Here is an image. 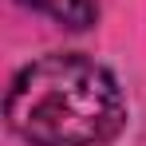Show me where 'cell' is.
I'll return each mask as SVG.
<instances>
[{"label":"cell","instance_id":"obj_1","mask_svg":"<svg viewBox=\"0 0 146 146\" xmlns=\"http://www.w3.org/2000/svg\"><path fill=\"white\" fill-rule=\"evenodd\" d=\"M122 119V87L83 55H44L8 87V122L32 146H95L119 134Z\"/></svg>","mask_w":146,"mask_h":146},{"label":"cell","instance_id":"obj_2","mask_svg":"<svg viewBox=\"0 0 146 146\" xmlns=\"http://www.w3.org/2000/svg\"><path fill=\"white\" fill-rule=\"evenodd\" d=\"M20 4L40 12V16H48L59 28H71V32L91 28L95 16H99V0H20Z\"/></svg>","mask_w":146,"mask_h":146}]
</instances>
